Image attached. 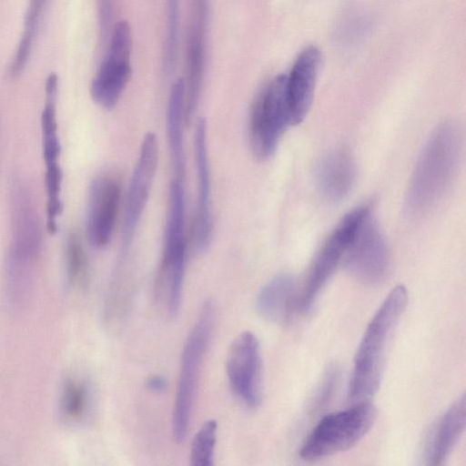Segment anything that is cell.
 <instances>
[{"instance_id":"3","label":"cell","mask_w":466,"mask_h":466,"mask_svg":"<svg viewBox=\"0 0 466 466\" xmlns=\"http://www.w3.org/2000/svg\"><path fill=\"white\" fill-rule=\"evenodd\" d=\"M408 300L407 289L403 285H397L368 324L354 358L348 392L350 400H364L378 390L386 349Z\"/></svg>"},{"instance_id":"16","label":"cell","mask_w":466,"mask_h":466,"mask_svg":"<svg viewBox=\"0 0 466 466\" xmlns=\"http://www.w3.org/2000/svg\"><path fill=\"white\" fill-rule=\"evenodd\" d=\"M298 303V279L285 273L275 276L260 289L256 308L264 319L281 325L289 320Z\"/></svg>"},{"instance_id":"11","label":"cell","mask_w":466,"mask_h":466,"mask_svg":"<svg viewBox=\"0 0 466 466\" xmlns=\"http://www.w3.org/2000/svg\"><path fill=\"white\" fill-rule=\"evenodd\" d=\"M158 156L157 137L153 132H147L141 142L138 157L128 185L122 231L124 249L131 243L147 204L157 172Z\"/></svg>"},{"instance_id":"1","label":"cell","mask_w":466,"mask_h":466,"mask_svg":"<svg viewBox=\"0 0 466 466\" xmlns=\"http://www.w3.org/2000/svg\"><path fill=\"white\" fill-rule=\"evenodd\" d=\"M11 243L5 263L8 303L21 308L28 298L42 247V231L32 197L20 177L9 188Z\"/></svg>"},{"instance_id":"19","label":"cell","mask_w":466,"mask_h":466,"mask_svg":"<svg viewBox=\"0 0 466 466\" xmlns=\"http://www.w3.org/2000/svg\"><path fill=\"white\" fill-rule=\"evenodd\" d=\"M46 4V0H29L24 31L10 67V73L14 77L18 76L27 64Z\"/></svg>"},{"instance_id":"14","label":"cell","mask_w":466,"mask_h":466,"mask_svg":"<svg viewBox=\"0 0 466 466\" xmlns=\"http://www.w3.org/2000/svg\"><path fill=\"white\" fill-rule=\"evenodd\" d=\"M320 58L319 48L309 46L299 52L289 74L286 76V91L291 125L299 124L310 107Z\"/></svg>"},{"instance_id":"24","label":"cell","mask_w":466,"mask_h":466,"mask_svg":"<svg viewBox=\"0 0 466 466\" xmlns=\"http://www.w3.org/2000/svg\"><path fill=\"white\" fill-rule=\"evenodd\" d=\"M146 388L154 393H161L167 388V380L161 375H151L146 380Z\"/></svg>"},{"instance_id":"23","label":"cell","mask_w":466,"mask_h":466,"mask_svg":"<svg viewBox=\"0 0 466 466\" xmlns=\"http://www.w3.org/2000/svg\"><path fill=\"white\" fill-rule=\"evenodd\" d=\"M166 39L163 61L166 71H172L177 56L179 1L166 0Z\"/></svg>"},{"instance_id":"8","label":"cell","mask_w":466,"mask_h":466,"mask_svg":"<svg viewBox=\"0 0 466 466\" xmlns=\"http://www.w3.org/2000/svg\"><path fill=\"white\" fill-rule=\"evenodd\" d=\"M344 258L349 272L361 283L375 286L386 279L390 254L370 208L356 228Z\"/></svg>"},{"instance_id":"7","label":"cell","mask_w":466,"mask_h":466,"mask_svg":"<svg viewBox=\"0 0 466 466\" xmlns=\"http://www.w3.org/2000/svg\"><path fill=\"white\" fill-rule=\"evenodd\" d=\"M132 32L127 21H118L111 34L107 52L90 85V95L103 108H113L131 77Z\"/></svg>"},{"instance_id":"6","label":"cell","mask_w":466,"mask_h":466,"mask_svg":"<svg viewBox=\"0 0 466 466\" xmlns=\"http://www.w3.org/2000/svg\"><path fill=\"white\" fill-rule=\"evenodd\" d=\"M289 125L286 75H279L261 90L251 108L248 136L254 156L260 160L269 158Z\"/></svg>"},{"instance_id":"15","label":"cell","mask_w":466,"mask_h":466,"mask_svg":"<svg viewBox=\"0 0 466 466\" xmlns=\"http://www.w3.org/2000/svg\"><path fill=\"white\" fill-rule=\"evenodd\" d=\"M194 139L198 191L195 242L198 251L202 252L208 247L212 233L211 186L207 147V124L203 117L198 118L196 124Z\"/></svg>"},{"instance_id":"13","label":"cell","mask_w":466,"mask_h":466,"mask_svg":"<svg viewBox=\"0 0 466 466\" xmlns=\"http://www.w3.org/2000/svg\"><path fill=\"white\" fill-rule=\"evenodd\" d=\"M120 195L119 182L113 176H100L90 185L86 235L95 248H104L110 242L117 218Z\"/></svg>"},{"instance_id":"17","label":"cell","mask_w":466,"mask_h":466,"mask_svg":"<svg viewBox=\"0 0 466 466\" xmlns=\"http://www.w3.org/2000/svg\"><path fill=\"white\" fill-rule=\"evenodd\" d=\"M356 177L352 157L344 150L324 156L317 168V184L321 196L329 202L343 199L350 191Z\"/></svg>"},{"instance_id":"4","label":"cell","mask_w":466,"mask_h":466,"mask_svg":"<svg viewBox=\"0 0 466 466\" xmlns=\"http://www.w3.org/2000/svg\"><path fill=\"white\" fill-rule=\"evenodd\" d=\"M375 419V407L365 400L327 414L303 442L300 458L315 461L350 449L368 433Z\"/></svg>"},{"instance_id":"22","label":"cell","mask_w":466,"mask_h":466,"mask_svg":"<svg viewBox=\"0 0 466 466\" xmlns=\"http://www.w3.org/2000/svg\"><path fill=\"white\" fill-rule=\"evenodd\" d=\"M218 422L207 420L196 433L189 454L190 465L212 466L213 454L217 439Z\"/></svg>"},{"instance_id":"18","label":"cell","mask_w":466,"mask_h":466,"mask_svg":"<svg viewBox=\"0 0 466 466\" xmlns=\"http://www.w3.org/2000/svg\"><path fill=\"white\" fill-rule=\"evenodd\" d=\"M466 399L462 394L438 421L428 444V460L441 465L451 456L465 429Z\"/></svg>"},{"instance_id":"10","label":"cell","mask_w":466,"mask_h":466,"mask_svg":"<svg viewBox=\"0 0 466 466\" xmlns=\"http://www.w3.org/2000/svg\"><path fill=\"white\" fill-rule=\"evenodd\" d=\"M226 372L234 394L248 407L261 401V356L259 341L249 330L239 333L227 355Z\"/></svg>"},{"instance_id":"21","label":"cell","mask_w":466,"mask_h":466,"mask_svg":"<svg viewBox=\"0 0 466 466\" xmlns=\"http://www.w3.org/2000/svg\"><path fill=\"white\" fill-rule=\"evenodd\" d=\"M66 266L68 282L74 287H84L88 279V262L81 239L75 232L66 238Z\"/></svg>"},{"instance_id":"12","label":"cell","mask_w":466,"mask_h":466,"mask_svg":"<svg viewBox=\"0 0 466 466\" xmlns=\"http://www.w3.org/2000/svg\"><path fill=\"white\" fill-rule=\"evenodd\" d=\"M208 10L209 0H190L185 81V120L187 125L197 109L203 84Z\"/></svg>"},{"instance_id":"20","label":"cell","mask_w":466,"mask_h":466,"mask_svg":"<svg viewBox=\"0 0 466 466\" xmlns=\"http://www.w3.org/2000/svg\"><path fill=\"white\" fill-rule=\"evenodd\" d=\"M89 404V394L86 384L77 379L65 382L60 398L61 412L70 422L80 421L86 415Z\"/></svg>"},{"instance_id":"2","label":"cell","mask_w":466,"mask_h":466,"mask_svg":"<svg viewBox=\"0 0 466 466\" xmlns=\"http://www.w3.org/2000/svg\"><path fill=\"white\" fill-rule=\"evenodd\" d=\"M461 132L452 121L439 125L427 140L413 170L405 198L411 217L431 211L449 189L461 151Z\"/></svg>"},{"instance_id":"5","label":"cell","mask_w":466,"mask_h":466,"mask_svg":"<svg viewBox=\"0 0 466 466\" xmlns=\"http://www.w3.org/2000/svg\"><path fill=\"white\" fill-rule=\"evenodd\" d=\"M213 319L214 304L207 300L182 350L172 420L177 442H182L187 434L200 367L210 339Z\"/></svg>"},{"instance_id":"9","label":"cell","mask_w":466,"mask_h":466,"mask_svg":"<svg viewBox=\"0 0 466 466\" xmlns=\"http://www.w3.org/2000/svg\"><path fill=\"white\" fill-rule=\"evenodd\" d=\"M369 208L368 205H363L346 214L323 243L299 297L298 309L303 311L309 309L345 256L354 231Z\"/></svg>"}]
</instances>
